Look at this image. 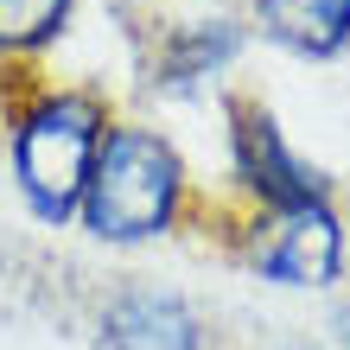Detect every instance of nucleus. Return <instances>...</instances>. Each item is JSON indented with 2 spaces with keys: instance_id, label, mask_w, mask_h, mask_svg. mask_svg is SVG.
<instances>
[{
  "instance_id": "6e6552de",
  "label": "nucleus",
  "mask_w": 350,
  "mask_h": 350,
  "mask_svg": "<svg viewBox=\"0 0 350 350\" xmlns=\"http://www.w3.org/2000/svg\"><path fill=\"white\" fill-rule=\"evenodd\" d=\"M70 7L77 0H0V64L38 57L70 26Z\"/></svg>"
},
{
  "instance_id": "f257e3e1",
  "label": "nucleus",
  "mask_w": 350,
  "mask_h": 350,
  "mask_svg": "<svg viewBox=\"0 0 350 350\" xmlns=\"http://www.w3.org/2000/svg\"><path fill=\"white\" fill-rule=\"evenodd\" d=\"M185 198H191V172H185L178 147L159 128L121 121L96 147L77 223L96 242H153L185 217Z\"/></svg>"
},
{
  "instance_id": "f03ea898",
  "label": "nucleus",
  "mask_w": 350,
  "mask_h": 350,
  "mask_svg": "<svg viewBox=\"0 0 350 350\" xmlns=\"http://www.w3.org/2000/svg\"><path fill=\"white\" fill-rule=\"evenodd\" d=\"M109 134V102L96 90H32L7 115L13 185L38 223H70L83 204V178Z\"/></svg>"
},
{
  "instance_id": "0eeeda50",
  "label": "nucleus",
  "mask_w": 350,
  "mask_h": 350,
  "mask_svg": "<svg viewBox=\"0 0 350 350\" xmlns=\"http://www.w3.org/2000/svg\"><path fill=\"white\" fill-rule=\"evenodd\" d=\"M255 26L293 57H338L350 51V0H255Z\"/></svg>"
},
{
  "instance_id": "7ed1b4c3",
  "label": "nucleus",
  "mask_w": 350,
  "mask_h": 350,
  "mask_svg": "<svg viewBox=\"0 0 350 350\" xmlns=\"http://www.w3.org/2000/svg\"><path fill=\"white\" fill-rule=\"evenodd\" d=\"M223 121H230V172H236L242 191H249L255 211H306V204H332V185L286 147V134H280V121H274L267 102L230 96V102H223Z\"/></svg>"
},
{
  "instance_id": "1a4fd4ad",
  "label": "nucleus",
  "mask_w": 350,
  "mask_h": 350,
  "mask_svg": "<svg viewBox=\"0 0 350 350\" xmlns=\"http://www.w3.org/2000/svg\"><path fill=\"white\" fill-rule=\"evenodd\" d=\"M338 338H344V350H350V306L338 312Z\"/></svg>"
},
{
  "instance_id": "423d86ee",
  "label": "nucleus",
  "mask_w": 350,
  "mask_h": 350,
  "mask_svg": "<svg viewBox=\"0 0 350 350\" xmlns=\"http://www.w3.org/2000/svg\"><path fill=\"white\" fill-rule=\"evenodd\" d=\"M242 26L236 19H191V26H172V32H159V45H153V90H198L204 77H217V70H230L236 57H242Z\"/></svg>"
},
{
  "instance_id": "20e7f679",
  "label": "nucleus",
  "mask_w": 350,
  "mask_h": 350,
  "mask_svg": "<svg viewBox=\"0 0 350 350\" xmlns=\"http://www.w3.org/2000/svg\"><path fill=\"white\" fill-rule=\"evenodd\" d=\"M242 255L261 280L280 286H332L344 274V223L332 204H306V211H255Z\"/></svg>"
},
{
  "instance_id": "39448f33",
  "label": "nucleus",
  "mask_w": 350,
  "mask_h": 350,
  "mask_svg": "<svg viewBox=\"0 0 350 350\" xmlns=\"http://www.w3.org/2000/svg\"><path fill=\"white\" fill-rule=\"evenodd\" d=\"M96 344L102 350H204V319L178 293L121 286L96 312Z\"/></svg>"
}]
</instances>
